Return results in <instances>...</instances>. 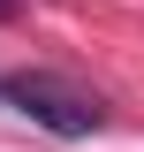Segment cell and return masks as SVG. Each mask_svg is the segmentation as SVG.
Listing matches in <instances>:
<instances>
[{
    "label": "cell",
    "mask_w": 144,
    "mask_h": 152,
    "mask_svg": "<svg viewBox=\"0 0 144 152\" xmlns=\"http://www.w3.org/2000/svg\"><path fill=\"white\" fill-rule=\"evenodd\" d=\"M8 107L31 114L38 129H53V137H91L99 122H106V107L91 91H68V84H53V76H8Z\"/></svg>",
    "instance_id": "1"
},
{
    "label": "cell",
    "mask_w": 144,
    "mask_h": 152,
    "mask_svg": "<svg viewBox=\"0 0 144 152\" xmlns=\"http://www.w3.org/2000/svg\"><path fill=\"white\" fill-rule=\"evenodd\" d=\"M8 15H15V0H0V23H8Z\"/></svg>",
    "instance_id": "2"
},
{
    "label": "cell",
    "mask_w": 144,
    "mask_h": 152,
    "mask_svg": "<svg viewBox=\"0 0 144 152\" xmlns=\"http://www.w3.org/2000/svg\"><path fill=\"white\" fill-rule=\"evenodd\" d=\"M0 107H8V76H0Z\"/></svg>",
    "instance_id": "3"
}]
</instances>
